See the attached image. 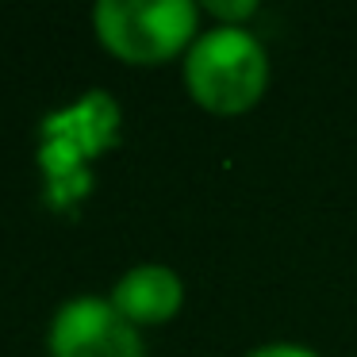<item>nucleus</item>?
I'll use <instances>...</instances> for the list:
<instances>
[{"label":"nucleus","mask_w":357,"mask_h":357,"mask_svg":"<svg viewBox=\"0 0 357 357\" xmlns=\"http://www.w3.org/2000/svg\"><path fill=\"white\" fill-rule=\"evenodd\" d=\"M185 89L211 116H242L269 89V54L246 27H208L185 54Z\"/></svg>","instance_id":"obj_1"},{"label":"nucleus","mask_w":357,"mask_h":357,"mask_svg":"<svg viewBox=\"0 0 357 357\" xmlns=\"http://www.w3.org/2000/svg\"><path fill=\"white\" fill-rule=\"evenodd\" d=\"M119 139V108L108 93L93 89L73 108L47 116L39 162L47 173V200L54 208H73L89 192V162L100 158Z\"/></svg>","instance_id":"obj_2"},{"label":"nucleus","mask_w":357,"mask_h":357,"mask_svg":"<svg viewBox=\"0 0 357 357\" xmlns=\"http://www.w3.org/2000/svg\"><path fill=\"white\" fill-rule=\"evenodd\" d=\"M93 24L96 39L127 66H162L200 39L192 0H100Z\"/></svg>","instance_id":"obj_3"},{"label":"nucleus","mask_w":357,"mask_h":357,"mask_svg":"<svg viewBox=\"0 0 357 357\" xmlns=\"http://www.w3.org/2000/svg\"><path fill=\"white\" fill-rule=\"evenodd\" d=\"M50 357H146V349L139 326L127 323L112 300L77 296L50 323Z\"/></svg>","instance_id":"obj_4"},{"label":"nucleus","mask_w":357,"mask_h":357,"mask_svg":"<svg viewBox=\"0 0 357 357\" xmlns=\"http://www.w3.org/2000/svg\"><path fill=\"white\" fill-rule=\"evenodd\" d=\"M185 303V284L169 265H135L112 288V307L131 326L169 323Z\"/></svg>","instance_id":"obj_5"},{"label":"nucleus","mask_w":357,"mask_h":357,"mask_svg":"<svg viewBox=\"0 0 357 357\" xmlns=\"http://www.w3.org/2000/svg\"><path fill=\"white\" fill-rule=\"evenodd\" d=\"M208 12L219 20L223 27H242V20L257 16V0H238V4H219V0H211Z\"/></svg>","instance_id":"obj_6"},{"label":"nucleus","mask_w":357,"mask_h":357,"mask_svg":"<svg viewBox=\"0 0 357 357\" xmlns=\"http://www.w3.org/2000/svg\"><path fill=\"white\" fill-rule=\"evenodd\" d=\"M246 357H319V354L307 346H300V342H265V346L250 349Z\"/></svg>","instance_id":"obj_7"}]
</instances>
